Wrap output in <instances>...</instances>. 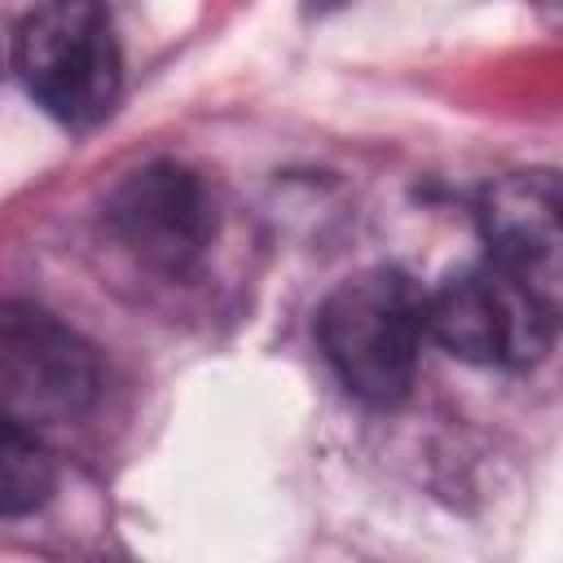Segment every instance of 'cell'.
Listing matches in <instances>:
<instances>
[{
	"mask_svg": "<svg viewBox=\"0 0 563 563\" xmlns=\"http://www.w3.org/2000/svg\"><path fill=\"white\" fill-rule=\"evenodd\" d=\"M422 325L444 352L471 365H532L554 343L559 295L479 264L422 295Z\"/></svg>",
	"mask_w": 563,
	"mask_h": 563,
	"instance_id": "cell-4",
	"label": "cell"
},
{
	"mask_svg": "<svg viewBox=\"0 0 563 563\" xmlns=\"http://www.w3.org/2000/svg\"><path fill=\"white\" fill-rule=\"evenodd\" d=\"M26 92L62 123L88 128L119 101L123 57L106 0H40L13 40Z\"/></svg>",
	"mask_w": 563,
	"mask_h": 563,
	"instance_id": "cell-2",
	"label": "cell"
},
{
	"mask_svg": "<svg viewBox=\"0 0 563 563\" xmlns=\"http://www.w3.org/2000/svg\"><path fill=\"white\" fill-rule=\"evenodd\" d=\"M106 229L141 268L185 277L216 238V202L189 167L145 163L110 189Z\"/></svg>",
	"mask_w": 563,
	"mask_h": 563,
	"instance_id": "cell-5",
	"label": "cell"
},
{
	"mask_svg": "<svg viewBox=\"0 0 563 563\" xmlns=\"http://www.w3.org/2000/svg\"><path fill=\"white\" fill-rule=\"evenodd\" d=\"M343 0H308V9H317V13H325V9H339Z\"/></svg>",
	"mask_w": 563,
	"mask_h": 563,
	"instance_id": "cell-8",
	"label": "cell"
},
{
	"mask_svg": "<svg viewBox=\"0 0 563 563\" xmlns=\"http://www.w3.org/2000/svg\"><path fill=\"white\" fill-rule=\"evenodd\" d=\"M422 339V290L400 268L352 273L317 308V343L334 378L365 405L409 396Z\"/></svg>",
	"mask_w": 563,
	"mask_h": 563,
	"instance_id": "cell-1",
	"label": "cell"
},
{
	"mask_svg": "<svg viewBox=\"0 0 563 563\" xmlns=\"http://www.w3.org/2000/svg\"><path fill=\"white\" fill-rule=\"evenodd\" d=\"M57 488V466L40 435L0 418V519L40 510Z\"/></svg>",
	"mask_w": 563,
	"mask_h": 563,
	"instance_id": "cell-7",
	"label": "cell"
},
{
	"mask_svg": "<svg viewBox=\"0 0 563 563\" xmlns=\"http://www.w3.org/2000/svg\"><path fill=\"white\" fill-rule=\"evenodd\" d=\"M101 396V365L84 334L35 303H0V418L53 435Z\"/></svg>",
	"mask_w": 563,
	"mask_h": 563,
	"instance_id": "cell-3",
	"label": "cell"
},
{
	"mask_svg": "<svg viewBox=\"0 0 563 563\" xmlns=\"http://www.w3.org/2000/svg\"><path fill=\"white\" fill-rule=\"evenodd\" d=\"M475 216H479V238L488 246V264L559 295L563 198L554 172H510L493 180Z\"/></svg>",
	"mask_w": 563,
	"mask_h": 563,
	"instance_id": "cell-6",
	"label": "cell"
}]
</instances>
